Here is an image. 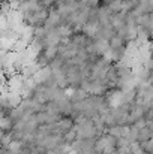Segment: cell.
I'll return each instance as SVG.
<instances>
[{
    "instance_id": "cell-1",
    "label": "cell",
    "mask_w": 153,
    "mask_h": 154,
    "mask_svg": "<svg viewBox=\"0 0 153 154\" xmlns=\"http://www.w3.org/2000/svg\"><path fill=\"white\" fill-rule=\"evenodd\" d=\"M153 138V133L147 129V126L146 127H143V129H140L138 130V144H143V142H147V141H150Z\"/></svg>"
}]
</instances>
